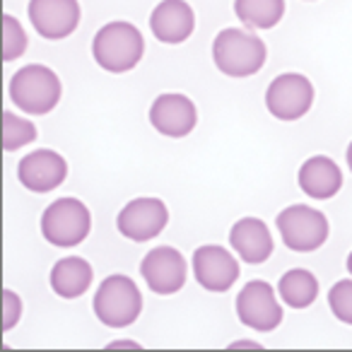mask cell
<instances>
[{
    "label": "cell",
    "mask_w": 352,
    "mask_h": 352,
    "mask_svg": "<svg viewBox=\"0 0 352 352\" xmlns=\"http://www.w3.org/2000/svg\"><path fill=\"white\" fill-rule=\"evenodd\" d=\"M97 318L109 328H126L142 311V294L128 275H109L92 299Z\"/></svg>",
    "instance_id": "5"
},
{
    "label": "cell",
    "mask_w": 352,
    "mask_h": 352,
    "mask_svg": "<svg viewBox=\"0 0 352 352\" xmlns=\"http://www.w3.org/2000/svg\"><path fill=\"white\" fill-rule=\"evenodd\" d=\"M241 347H244V350H251V347H261L258 342H254V340H236V342H232L230 345V350H241Z\"/></svg>",
    "instance_id": "26"
},
{
    "label": "cell",
    "mask_w": 352,
    "mask_h": 352,
    "mask_svg": "<svg viewBox=\"0 0 352 352\" xmlns=\"http://www.w3.org/2000/svg\"><path fill=\"white\" fill-rule=\"evenodd\" d=\"M142 280L155 294H176L186 285L188 265L182 251L174 246H157L147 251V256L140 263Z\"/></svg>",
    "instance_id": "10"
},
{
    "label": "cell",
    "mask_w": 352,
    "mask_h": 352,
    "mask_svg": "<svg viewBox=\"0 0 352 352\" xmlns=\"http://www.w3.org/2000/svg\"><path fill=\"white\" fill-rule=\"evenodd\" d=\"M68 176V162L56 150H34L17 164V179L32 193L56 191Z\"/></svg>",
    "instance_id": "13"
},
{
    "label": "cell",
    "mask_w": 352,
    "mask_h": 352,
    "mask_svg": "<svg viewBox=\"0 0 352 352\" xmlns=\"http://www.w3.org/2000/svg\"><path fill=\"white\" fill-rule=\"evenodd\" d=\"M347 166H350V171H352V142H350V145H347Z\"/></svg>",
    "instance_id": "27"
},
{
    "label": "cell",
    "mask_w": 352,
    "mask_h": 352,
    "mask_svg": "<svg viewBox=\"0 0 352 352\" xmlns=\"http://www.w3.org/2000/svg\"><path fill=\"white\" fill-rule=\"evenodd\" d=\"M36 140V126L25 116L3 111V147L6 152H17L20 147Z\"/></svg>",
    "instance_id": "21"
},
{
    "label": "cell",
    "mask_w": 352,
    "mask_h": 352,
    "mask_svg": "<svg viewBox=\"0 0 352 352\" xmlns=\"http://www.w3.org/2000/svg\"><path fill=\"white\" fill-rule=\"evenodd\" d=\"M347 270H350V275H352V251H350V256H347Z\"/></svg>",
    "instance_id": "28"
},
{
    "label": "cell",
    "mask_w": 352,
    "mask_h": 352,
    "mask_svg": "<svg viewBox=\"0 0 352 352\" xmlns=\"http://www.w3.org/2000/svg\"><path fill=\"white\" fill-rule=\"evenodd\" d=\"M92 232L89 208L78 198H58L41 215V234L51 246L73 249L80 246Z\"/></svg>",
    "instance_id": "4"
},
{
    "label": "cell",
    "mask_w": 352,
    "mask_h": 352,
    "mask_svg": "<svg viewBox=\"0 0 352 352\" xmlns=\"http://www.w3.org/2000/svg\"><path fill=\"white\" fill-rule=\"evenodd\" d=\"M198 285L208 292H227L239 280V261L225 246L208 244L193 251L191 261Z\"/></svg>",
    "instance_id": "12"
},
{
    "label": "cell",
    "mask_w": 352,
    "mask_h": 352,
    "mask_svg": "<svg viewBox=\"0 0 352 352\" xmlns=\"http://www.w3.org/2000/svg\"><path fill=\"white\" fill-rule=\"evenodd\" d=\"M22 316V299L12 289H3V331H12Z\"/></svg>",
    "instance_id": "24"
},
{
    "label": "cell",
    "mask_w": 352,
    "mask_h": 352,
    "mask_svg": "<svg viewBox=\"0 0 352 352\" xmlns=\"http://www.w3.org/2000/svg\"><path fill=\"white\" fill-rule=\"evenodd\" d=\"M109 350H126V347H128V350H138V347H140V345H138V342H133V340H113V342H109Z\"/></svg>",
    "instance_id": "25"
},
{
    "label": "cell",
    "mask_w": 352,
    "mask_h": 352,
    "mask_svg": "<svg viewBox=\"0 0 352 352\" xmlns=\"http://www.w3.org/2000/svg\"><path fill=\"white\" fill-rule=\"evenodd\" d=\"M314 85L302 73L278 75L265 89V109L278 121H297L314 107Z\"/></svg>",
    "instance_id": "7"
},
{
    "label": "cell",
    "mask_w": 352,
    "mask_h": 352,
    "mask_svg": "<svg viewBox=\"0 0 352 352\" xmlns=\"http://www.w3.org/2000/svg\"><path fill=\"white\" fill-rule=\"evenodd\" d=\"M328 307L338 321L352 326V280H338L328 292Z\"/></svg>",
    "instance_id": "23"
},
{
    "label": "cell",
    "mask_w": 352,
    "mask_h": 352,
    "mask_svg": "<svg viewBox=\"0 0 352 352\" xmlns=\"http://www.w3.org/2000/svg\"><path fill=\"white\" fill-rule=\"evenodd\" d=\"M8 92H10L12 104L22 113L46 116V113H51L58 107L63 85H60L58 75L51 68H46L41 63H32L12 75Z\"/></svg>",
    "instance_id": "3"
},
{
    "label": "cell",
    "mask_w": 352,
    "mask_h": 352,
    "mask_svg": "<svg viewBox=\"0 0 352 352\" xmlns=\"http://www.w3.org/2000/svg\"><path fill=\"white\" fill-rule=\"evenodd\" d=\"M297 184L314 201H328L342 186V171L336 160L326 155H314L299 166Z\"/></svg>",
    "instance_id": "17"
},
{
    "label": "cell",
    "mask_w": 352,
    "mask_h": 352,
    "mask_svg": "<svg viewBox=\"0 0 352 352\" xmlns=\"http://www.w3.org/2000/svg\"><path fill=\"white\" fill-rule=\"evenodd\" d=\"M234 15L251 30H273L285 15V0H234Z\"/></svg>",
    "instance_id": "20"
},
{
    "label": "cell",
    "mask_w": 352,
    "mask_h": 352,
    "mask_svg": "<svg viewBox=\"0 0 352 352\" xmlns=\"http://www.w3.org/2000/svg\"><path fill=\"white\" fill-rule=\"evenodd\" d=\"M150 123L166 138H186L198 123V109L186 94H160L150 107Z\"/></svg>",
    "instance_id": "14"
},
{
    "label": "cell",
    "mask_w": 352,
    "mask_h": 352,
    "mask_svg": "<svg viewBox=\"0 0 352 352\" xmlns=\"http://www.w3.org/2000/svg\"><path fill=\"white\" fill-rule=\"evenodd\" d=\"M283 244L297 254H309L326 244L328 239V220L321 210L309 206H289L275 220Z\"/></svg>",
    "instance_id": "6"
},
{
    "label": "cell",
    "mask_w": 352,
    "mask_h": 352,
    "mask_svg": "<svg viewBox=\"0 0 352 352\" xmlns=\"http://www.w3.org/2000/svg\"><path fill=\"white\" fill-rule=\"evenodd\" d=\"M230 244L244 263L261 265L273 254V234L258 217H241L230 230Z\"/></svg>",
    "instance_id": "16"
},
{
    "label": "cell",
    "mask_w": 352,
    "mask_h": 352,
    "mask_svg": "<svg viewBox=\"0 0 352 352\" xmlns=\"http://www.w3.org/2000/svg\"><path fill=\"white\" fill-rule=\"evenodd\" d=\"M27 51V32L20 20L12 15H3V60H17Z\"/></svg>",
    "instance_id": "22"
},
{
    "label": "cell",
    "mask_w": 352,
    "mask_h": 352,
    "mask_svg": "<svg viewBox=\"0 0 352 352\" xmlns=\"http://www.w3.org/2000/svg\"><path fill=\"white\" fill-rule=\"evenodd\" d=\"M236 316L254 331L270 333L283 323V304L265 280H251L236 294Z\"/></svg>",
    "instance_id": "8"
},
{
    "label": "cell",
    "mask_w": 352,
    "mask_h": 352,
    "mask_svg": "<svg viewBox=\"0 0 352 352\" xmlns=\"http://www.w3.org/2000/svg\"><path fill=\"white\" fill-rule=\"evenodd\" d=\"M152 36L162 44H184L196 30V15L186 0H162L150 15Z\"/></svg>",
    "instance_id": "15"
},
{
    "label": "cell",
    "mask_w": 352,
    "mask_h": 352,
    "mask_svg": "<svg viewBox=\"0 0 352 352\" xmlns=\"http://www.w3.org/2000/svg\"><path fill=\"white\" fill-rule=\"evenodd\" d=\"M27 17L39 36L58 41L70 36L80 25L78 0H30Z\"/></svg>",
    "instance_id": "11"
},
{
    "label": "cell",
    "mask_w": 352,
    "mask_h": 352,
    "mask_svg": "<svg viewBox=\"0 0 352 352\" xmlns=\"http://www.w3.org/2000/svg\"><path fill=\"white\" fill-rule=\"evenodd\" d=\"M92 56L99 68L107 73H128L145 56V39H142L140 30L131 22H109L94 34Z\"/></svg>",
    "instance_id": "1"
},
{
    "label": "cell",
    "mask_w": 352,
    "mask_h": 352,
    "mask_svg": "<svg viewBox=\"0 0 352 352\" xmlns=\"http://www.w3.org/2000/svg\"><path fill=\"white\" fill-rule=\"evenodd\" d=\"M169 222V210L162 198H135L126 203L116 217V227L131 241H150L164 232Z\"/></svg>",
    "instance_id": "9"
},
{
    "label": "cell",
    "mask_w": 352,
    "mask_h": 352,
    "mask_svg": "<svg viewBox=\"0 0 352 352\" xmlns=\"http://www.w3.org/2000/svg\"><path fill=\"white\" fill-rule=\"evenodd\" d=\"M94 280V270L82 256H65V258L56 261L51 268L49 283L58 297L63 299H78L89 289Z\"/></svg>",
    "instance_id": "18"
},
{
    "label": "cell",
    "mask_w": 352,
    "mask_h": 352,
    "mask_svg": "<svg viewBox=\"0 0 352 352\" xmlns=\"http://www.w3.org/2000/svg\"><path fill=\"white\" fill-rule=\"evenodd\" d=\"M265 58L263 39L239 27H227L212 41V60L227 78H251L263 68Z\"/></svg>",
    "instance_id": "2"
},
{
    "label": "cell",
    "mask_w": 352,
    "mask_h": 352,
    "mask_svg": "<svg viewBox=\"0 0 352 352\" xmlns=\"http://www.w3.org/2000/svg\"><path fill=\"white\" fill-rule=\"evenodd\" d=\"M278 294L285 307L292 309H307L316 302L318 297V280L311 270L307 268H292L280 278Z\"/></svg>",
    "instance_id": "19"
}]
</instances>
